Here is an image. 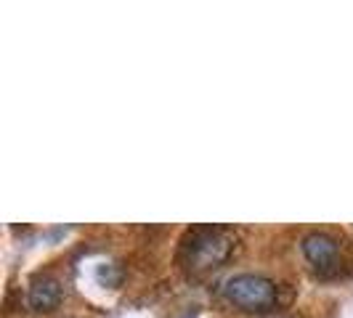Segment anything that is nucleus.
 <instances>
[{
	"label": "nucleus",
	"mask_w": 353,
	"mask_h": 318,
	"mask_svg": "<svg viewBox=\"0 0 353 318\" xmlns=\"http://www.w3.org/2000/svg\"><path fill=\"white\" fill-rule=\"evenodd\" d=\"M234 249V233L229 229H221V226H205V229L189 231V236L183 239V263L189 271H208V268H218Z\"/></svg>",
	"instance_id": "nucleus-1"
},
{
	"label": "nucleus",
	"mask_w": 353,
	"mask_h": 318,
	"mask_svg": "<svg viewBox=\"0 0 353 318\" xmlns=\"http://www.w3.org/2000/svg\"><path fill=\"white\" fill-rule=\"evenodd\" d=\"M226 300L250 313H265L276 305V284L258 273H236L223 284Z\"/></svg>",
	"instance_id": "nucleus-2"
},
{
	"label": "nucleus",
	"mask_w": 353,
	"mask_h": 318,
	"mask_svg": "<svg viewBox=\"0 0 353 318\" xmlns=\"http://www.w3.org/2000/svg\"><path fill=\"white\" fill-rule=\"evenodd\" d=\"M303 255L308 257V263L316 265L319 271H327L337 260V242L330 233L314 231L308 236H303Z\"/></svg>",
	"instance_id": "nucleus-3"
},
{
	"label": "nucleus",
	"mask_w": 353,
	"mask_h": 318,
	"mask_svg": "<svg viewBox=\"0 0 353 318\" xmlns=\"http://www.w3.org/2000/svg\"><path fill=\"white\" fill-rule=\"evenodd\" d=\"M27 300H30L32 310H51L61 300V286L53 279H35V282L30 284Z\"/></svg>",
	"instance_id": "nucleus-4"
}]
</instances>
